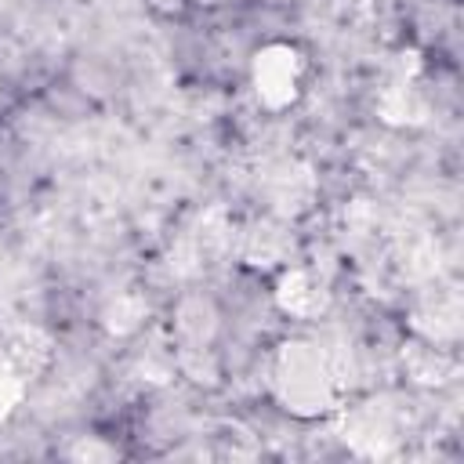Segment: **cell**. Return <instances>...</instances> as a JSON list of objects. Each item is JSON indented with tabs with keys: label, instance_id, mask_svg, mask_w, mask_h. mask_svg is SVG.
<instances>
[{
	"label": "cell",
	"instance_id": "cell-3",
	"mask_svg": "<svg viewBox=\"0 0 464 464\" xmlns=\"http://www.w3.org/2000/svg\"><path fill=\"white\" fill-rule=\"evenodd\" d=\"M279 297H283V308L294 312V315H312V312L323 308V290H319L304 272H290V276H283V290H279Z\"/></svg>",
	"mask_w": 464,
	"mask_h": 464
},
{
	"label": "cell",
	"instance_id": "cell-1",
	"mask_svg": "<svg viewBox=\"0 0 464 464\" xmlns=\"http://www.w3.org/2000/svg\"><path fill=\"white\" fill-rule=\"evenodd\" d=\"M276 388L297 413H319L330 406L334 377L312 344H290L276 366Z\"/></svg>",
	"mask_w": 464,
	"mask_h": 464
},
{
	"label": "cell",
	"instance_id": "cell-2",
	"mask_svg": "<svg viewBox=\"0 0 464 464\" xmlns=\"http://www.w3.org/2000/svg\"><path fill=\"white\" fill-rule=\"evenodd\" d=\"M254 76H257V91L268 105H286L294 98V87H297V62H294V51L286 47H272L265 54H257V65H254Z\"/></svg>",
	"mask_w": 464,
	"mask_h": 464
}]
</instances>
